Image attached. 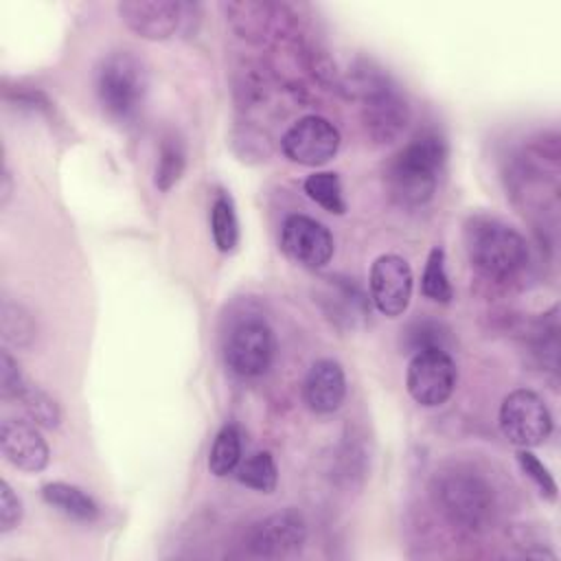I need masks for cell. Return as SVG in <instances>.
<instances>
[{"label": "cell", "mask_w": 561, "mask_h": 561, "mask_svg": "<svg viewBox=\"0 0 561 561\" xmlns=\"http://www.w3.org/2000/svg\"><path fill=\"white\" fill-rule=\"evenodd\" d=\"M430 495L436 511L467 533L486 530L497 513V495L489 478L467 462H447L432 476Z\"/></svg>", "instance_id": "obj_1"}, {"label": "cell", "mask_w": 561, "mask_h": 561, "mask_svg": "<svg viewBox=\"0 0 561 561\" xmlns=\"http://www.w3.org/2000/svg\"><path fill=\"white\" fill-rule=\"evenodd\" d=\"M445 160L447 145L438 134L427 131L412 138L386 164L383 180L390 199L403 208L427 204L436 193Z\"/></svg>", "instance_id": "obj_2"}, {"label": "cell", "mask_w": 561, "mask_h": 561, "mask_svg": "<svg viewBox=\"0 0 561 561\" xmlns=\"http://www.w3.org/2000/svg\"><path fill=\"white\" fill-rule=\"evenodd\" d=\"M465 248L471 267L493 283L517 278L530 256L526 239L513 226L486 215L465 224Z\"/></svg>", "instance_id": "obj_3"}, {"label": "cell", "mask_w": 561, "mask_h": 561, "mask_svg": "<svg viewBox=\"0 0 561 561\" xmlns=\"http://www.w3.org/2000/svg\"><path fill=\"white\" fill-rule=\"evenodd\" d=\"M351 94L359 101V118L375 145L394 142L410 123V105L397 83L373 68L353 75Z\"/></svg>", "instance_id": "obj_4"}, {"label": "cell", "mask_w": 561, "mask_h": 561, "mask_svg": "<svg viewBox=\"0 0 561 561\" xmlns=\"http://www.w3.org/2000/svg\"><path fill=\"white\" fill-rule=\"evenodd\" d=\"M96 96L110 118L118 123L134 121L147 96V70L142 61L129 50L107 55L96 70Z\"/></svg>", "instance_id": "obj_5"}, {"label": "cell", "mask_w": 561, "mask_h": 561, "mask_svg": "<svg viewBox=\"0 0 561 561\" xmlns=\"http://www.w3.org/2000/svg\"><path fill=\"white\" fill-rule=\"evenodd\" d=\"M497 423L504 438L522 449L537 447L552 434V414L546 401L528 388H517L502 399Z\"/></svg>", "instance_id": "obj_6"}, {"label": "cell", "mask_w": 561, "mask_h": 561, "mask_svg": "<svg viewBox=\"0 0 561 561\" xmlns=\"http://www.w3.org/2000/svg\"><path fill=\"white\" fill-rule=\"evenodd\" d=\"M274 333L261 318H243L226 335L224 359L239 377H261L274 362Z\"/></svg>", "instance_id": "obj_7"}, {"label": "cell", "mask_w": 561, "mask_h": 561, "mask_svg": "<svg viewBox=\"0 0 561 561\" xmlns=\"http://www.w3.org/2000/svg\"><path fill=\"white\" fill-rule=\"evenodd\" d=\"M458 370L447 351L427 348L412 355L405 370V388L423 408L443 405L456 390Z\"/></svg>", "instance_id": "obj_8"}, {"label": "cell", "mask_w": 561, "mask_h": 561, "mask_svg": "<svg viewBox=\"0 0 561 561\" xmlns=\"http://www.w3.org/2000/svg\"><path fill=\"white\" fill-rule=\"evenodd\" d=\"M226 20L232 31L250 44H276L296 33V20L285 4L272 2H226Z\"/></svg>", "instance_id": "obj_9"}, {"label": "cell", "mask_w": 561, "mask_h": 561, "mask_svg": "<svg viewBox=\"0 0 561 561\" xmlns=\"http://www.w3.org/2000/svg\"><path fill=\"white\" fill-rule=\"evenodd\" d=\"M340 140V129L329 118L307 114L287 127L280 149L296 164L320 167L337 153Z\"/></svg>", "instance_id": "obj_10"}, {"label": "cell", "mask_w": 561, "mask_h": 561, "mask_svg": "<svg viewBox=\"0 0 561 561\" xmlns=\"http://www.w3.org/2000/svg\"><path fill=\"white\" fill-rule=\"evenodd\" d=\"M283 254L307 270L324 267L333 256V237L324 224L309 215H289L280 226Z\"/></svg>", "instance_id": "obj_11"}, {"label": "cell", "mask_w": 561, "mask_h": 561, "mask_svg": "<svg viewBox=\"0 0 561 561\" xmlns=\"http://www.w3.org/2000/svg\"><path fill=\"white\" fill-rule=\"evenodd\" d=\"M370 300L375 309L386 318H399L405 313L412 300L414 276L410 263L399 254H381L370 265L368 276Z\"/></svg>", "instance_id": "obj_12"}, {"label": "cell", "mask_w": 561, "mask_h": 561, "mask_svg": "<svg viewBox=\"0 0 561 561\" xmlns=\"http://www.w3.org/2000/svg\"><path fill=\"white\" fill-rule=\"evenodd\" d=\"M307 541V522L296 508L267 515L248 533V550L254 557L280 559L298 552Z\"/></svg>", "instance_id": "obj_13"}, {"label": "cell", "mask_w": 561, "mask_h": 561, "mask_svg": "<svg viewBox=\"0 0 561 561\" xmlns=\"http://www.w3.org/2000/svg\"><path fill=\"white\" fill-rule=\"evenodd\" d=\"M186 4L173 0H125L118 2V15L125 26L142 39H169L184 20Z\"/></svg>", "instance_id": "obj_14"}, {"label": "cell", "mask_w": 561, "mask_h": 561, "mask_svg": "<svg viewBox=\"0 0 561 561\" xmlns=\"http://www.w3.org/2000/svg\"><path fill=\"white\" fill-rule=\"evenodd\" d=\"M0 449L7 462L26 473H37L48 465L50 449L35 423L4 419L0 425Z\"/></svg>", "instance_id": "obj_15"}, {"label": "cell", "mask_w": 561, "mask_h": 561, "mask_svg": "<svg viewBox=\"0 0 561 561\" xmlns=\"http://www.w3.org/2000/svg\"><path fill=\"white\" fill-rule=\"evenodd\" d=\"M316 300L324 316L340 329H355L368 316L366 294L344 276L322 278V285L316 291Z\"/></svg>", "instance_id": "obj_16"}, {"label": "cell", "mask_w": 561, "mask_h": 561, "mask_svg": "<svg viewBox=\"0 0 561 561\" xmlns=\"http://www.w3.org/2000/svg\"><path fill=\"white\" fill-rule=\"evenodd\" d=\"M302 397L311 412L331 414L335 412L346 397V377L344 368L335 359H318L302 383Z\"/></svg>", "instance_id": "obj_17"}, {"label": "cell", "mask_w": 561, "mask_h": 561, "mask_svg": "<svg viewBox=\"0 0 561 561\" xmlns=\"http://www.w3.org/2000/svg\"><path fill=\"white\" fill-rule=\"evenodd\" d=\"M42 497L46 504H50L53 508L61 511L72 519L92 522L99 517V504L94 502V497L75 484L48 482L42 489Z\"/></svg>", "instance_id": "obj_18"}, {"label": "cell", "mask_w": 561, "mask_h": 561, "mask_svg": "<svg viewBox=\"0 0 561 561\" xmlns=\"http://www.w3.org/2000/svg\"><path fill=\"white\" fill-rule=\"evenodd\" d=\"M0 331L2 340L15 348H28L37 335V327L31 311L11 298L2 300Z\"/></svg>", "instance_id": "obj_19"}, {"label": "cell", "mask_w": 561, "mask_h": 561, "mask_svg": "<svg viewBox=\"0 0 561 561\" xmlns=\"http://www.w3.org/2000/svg\"><path fill=\"white\" fill-rule=\"evenodd\" d=\"M210 232L219 252H232L239 243V219L228 193L219 191L210 206Z\"/></svg>", "instance_id": "obj_20"}, {"label": "cell", "mask_w": 561, "mask_h": 561, "mask_svg": "<svg viewBox=\"0 0 561 561\" xmlns=\"http://www.w3.org/2000/svg\"><path fill=\"white\" fill-rule=\"evenodd\" d=\"M186 169V149L184 142L175 136L169 134L160 140V149H158V162H156V175L153 182L158 186V191L167 193L169 188H173L178 184V180L182 178Z\"/></svg>", "instance_id": "obj_21"}, {"label": "cell", "mask_w": 561, "mask_h": 561, "mask_svg": "<svg viewBox=\"0 0 561 561\" xmlns=\"http://www.w3.org/2000/svg\"><path fill=\"white\" fill-rule=\"evenodd\" d=\"M241 462V432L234 423H226L219 427L210 454H208V469L213 476L224 478L237 469Z\"/></svg>", "instance_id": "obj_22"}, {"label": "cell", "mask_w": 561, "mask_h": 561, "mask_svg": "<svg viewBox=\"0 0 561 561\" xmlns=\"http://www.w3.org/2000/svg\"><path fill=\"white\" fill-rule=\"evenodd\" d=\"M237 480L259 493H272L278 482V469L270 451H254L234 469Z\"/></svg>", "instance_id": "obj_23"}, {"label": "cell", "mask_w": 561, "mask_h": 561, "mask_svg": "<svg viewBox=\"0 0 561 561\" xmlns=\"http://www.w3.org/2000/svg\"><path fill=\"white\" fill-rule=\"evenodd\" d=\"M302 188H305L307 197L311 202H316L318 206H322L327 213L344 215L346 202H344V195H342V182H340L337 173L316 171V173L307 175Z\"/></svg>", "instance_id": "obj_24"}, {"label": "cell", "mask_w": 561, "mask_h": 561, "mask_svg": "<svg viewBox=\"0 0 561 561\" xmlns=\"http://www.w3.org/2000/svg\"><path fill=\"white\" fill-rule=\"evenodd\" d=\"M421 291L425 298L447 305L454 298V289L445 270V252L443 248H432L425 261V270L421 276Z\"/></svg>", "instance_id": "obj_25"}, {"label": "cell", "mask_w": 561, "mask_h": 561, "mask_svg": "<svg viewBox=\"0 0 561 561\" xmlns=\"http://www.w3.org/2000/svg\"><path fill=\"white\" fill-rule=\"evenodd\" d=\"M18 401H20V405L24 408L26 416H28L37 427L53 430V427L59 425V421H61V410H59L57 401H55L48 392H44L42 388L26 383V388L20 392Z\"/></svg>", "instance_id": "obj_26"}, {"label": "cell", "mask_w": 561, "mask_h": 561, "mask_svg": "<svg viewBox=\"0 0 561 561\" xmlns=\"http://www.w3.org/2000/svg\"><path fill=\"white\" fill-rule=\"evenodd\" d=\"M447 346H449V329L434 320H416L403 333V348L412 355L427 348L447 351Z\"/></svg>", "instance_id": "obj_27"}, {"label": "cell", "mask_w": 561, "mask_h": 561, "mask_svg": "<svg viewBox=\"0 0 561 561\" xmlns=\"http://www.w3.org/2000/svg\"><path fill=\"white\" fill-rule=\"evenodd\" d=\"M517 465L535 482V486L539 489V493L546 500H557V482H554L552 473L548 471V467L533 451H528V449L517 451Z\"/></svg>", "instance_id": "obj_28"}, {"label": "cell", "mask_w": 561, "mask_h": 561, "mask_svg": "<svg viewBox=\"0 0 561 561\" xmlns=\"http://www.w3.org/2000/svg\"><path fill=\"white\" fill-rule=\"evenodd\" d=\"M26 379L20 370V364L9 351H0V394L2 399H15L26 388Z\"/></svg>", "instance_id": "obj_29"}, {"label": "cell", "mask_w": 561, "mask_h": 561, "mask_svg": "<svg viewBox=\"0 0 561 561\" xmlns=\"http://www.w3.org/2000/svg\"><path fill=\"white\" fill-rule=\"evenodd\" d=\"M22 519V502L9 482H0V533L7 535Z\"/></svg>", "instance_id": "obj_30"}, {"label": "cell", "mask_w": 561, "mask_h": 561, "mask_svg": "<svg viewBox=\"0 0 561 561\" xmlns=\"http://www.w3.org/2000/svg\"><path fill=\"white\" fill-rule=\"evenodd\" d=\"M11 193H13V178H11L9 167L4 164V167H2V178H0V204H2V206L9 204Z\"/></svg>", "instance_id": "obj_31"}]
</instances>
